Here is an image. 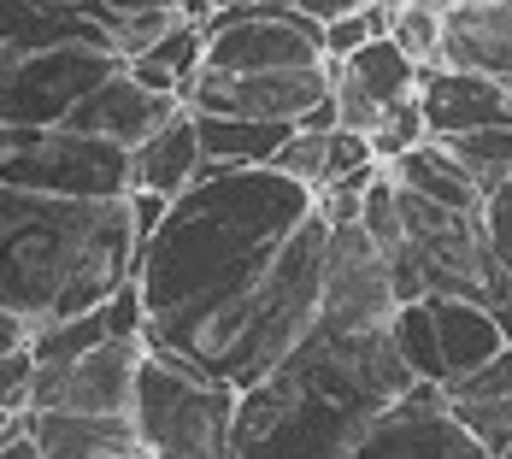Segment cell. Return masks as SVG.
Here are the masks:
<instances>
[{
	"label": "cell",
	"instance_id": "obj_14",
	"mask_svg": "<svg viewBox=\"0 0 512 459\" xmlns=\"http://www.w3.org/2000/svg\"><path fill=\"white\" fill-rule=\"evenodd\" d=\"M418 112H424V136H465V130H489L512 124V83L454 71V65H430L418 77Z\"/></svg>",
	"mask_w": 512,
	"mask_h": 459
},
{
	"label": "cell",
	"instance_id": "obj_35",
	"mask_svg": "<svg viewBox=\"0 0 512 459\" xmlns=\"http://www.w3.org/2000/svg\"><path fill=\"white\" fill-rule=\"evenodd\" d=\"M30 348L18 354H0V412H24L30 407Z\"/></svg>",
	"mask_w": 512,
	"mask_h": 459
},
{
	"label": "cell",
	"instance_id": "obj_26",
	"mask_svg": "<svg viewBox=\"0 0 512 459\" xmlns=\"http://www.w3.org/2000/svg\"><path fill=\"white\" fill-rule=\"evenodd\" d=\"M389 42L407 53L418 71H430L436 65V48H442V6H430V0H395Z\"/></svg>",
	"mask_w": 512,
	"mask_h": 459
},
{
	"label": "cell",
	"instance_id": "obj_23",
	"mask_svg": "<svg viewBox=\"0 0 512 459\" xmlns=\"http://www.w3.org/2000/svg\"><path fill=\"white\" fill-rule=\"evenodd\" d=\"M336 71H342V77H354L377 106H395V101H407V95H418V77H424V71H418V65H412L389 36H371V42L354 48Z\"/></svg>",
	"mask_w": 512,
	"mask_h": 459
},
{
	"label": "cell",
	"instance_id": "obj_40",
	"mask_svg": "<svg viewBox=\"0 0 512 459\" xmlns=\"http://www.w3.org/2000/svg\"><path fill=\"white\" fill-rule=\"evenodd\" d=\"M489 312H495V324H501V342L512 348V289H507V295H501L495 306H489Z\"/></svg>",
	"mask_w": 512,
	"mask_h": 459
},
{
	"label": "cell",
	"instance_id": "obj_34",
	"mask_svg": "<svg viewBox=\"0 0 512 459\" xmlns=\"http://www.w3.org/2000/svg\"><path fill=\"white\" fill-rule=\"evenodd\" d=\"M377 159H371V142L359 136V130H330L324 136V183H342V177H354V171H371ZM318 183V189H324Z\"/></svg>",
	"mask_w": 512,
	"mask_h": 459
},
{
	"label": "cell",
	"instance_id": "obj_29",
	"mask_svg": "<svg viewBox=\"0 0 512 459\" xmlns=\"http://www.w3.org/2000/svg\"><path fill=\"white\" fill-rule=\"evenodd\" d=\"M365 142H371V159H377V165H389L395 153H407L412 142H424V112H418V95L383 106V124H377Z\"/></svg>",
	"mask_w": 512,
	"mask_h": 459
},
{
	"label": "cell",
	"instance_id": "obj_41",
	"mask_svg": "<svg viewBox=\"0 0 512 459\" xmlns=\"http://www.w3.org/2000/svg\"><path fill=\"white\" fill-rule=\"evenodd\" d=\"M101 459H154V454H142V448H124V454H101Z\"/></svg>",
	"mask_w": 512,
	"mask_h": 459
},
{
	"label": "cell",
	"instance_id": "obj_10",
	"mask_svg": "<svg viewBox=\"0 0 512 459\" xmlns=\"http://www.w3.org/2000/svg\"><path fill=\"white\" fill-rule=\"evenodd\" d=\"M142 348H148L142 336H106L71 359H36L30 365V412H130Z\"/></svg>",
	"mask_w": 512,
	"mask_h": 459
},
{
	"label": "cell",
	"instance_id": "obj_39",
	"mask_svg": "<svg viewBox=\"0 0 512 459\" xmlns=\"http://www.w3.org/2000/svg\"><path fill=\"white\" fill-rule=\"evenodd\" d=\"M0 459H42V448L30 442V430H18V436H6V442H0Z\"/></svg>",
	"mask_w": 512,
	"mask_h": 459
},
{
	"label": "cell",
	"instance_id": "obj_6",
	"mask_svg": "<svg viewBox=\"0 0 512 459\" xmlns=\"http://www.w3.org/2000/svg\"><path fill=\"white\" fill-rule=\"evenodd\" d=\"M0 183L36 195H71V201H118L130 195V148L65 124L48 130L0 124Z\"/></svg>",
	"mask_w": 512,
	"mask_h": 459
},
{
	"label": "cell",
	"instance_id": "obj_11",
	"mask_svg": "<svg viewBox=\"0 0 512 459\" xmlns=\"http://www.w3.org/2000/svg\"><path fill=\"white\" fill-rule=\"evenodd\" d=\"M330 95V65H283V71H206L183 83L177 101L189 112H230V118H265V124H301L312 101Z\"/></svg>",
	"mask_w": 512,
	"mask_h": 459
},
{
	"label": "cell",
	"instance_id": "obj_37",
	"mask_svg": "<svg viewBox=\"0 0 512 459\" xmlns=\"http://www.w3.org/2000/svg\"><path fill=\"white\" fill-rule=\"evenodd\" d=\"M18 348H30V324L0 306V354H18Z\"/></svg>",
	"mask_w": 512,
	"mask_h": 459
},
{
	"label": "cell",
	"instance_id": "obj_12",
	"mask_svg": "<svg viewBox=\"0 0 512 459\" xmlns=\"http://www.w3.org/2000/svg\"><path fill=\"white\" fill-rule=\"evenodd\" d=\"M395 312L389 265L359 224L324 230V283H318V318L324 330H377Z\"/></svg>",
	"mask_w": 512,
	"mask_h": 459
},
{
	"label": "cell",
	"instance_id": "obj_31",
	"mask_svg": "<svg viewBox=\"0 0 512 459\" xmlns=\"http://www.w3.org/2000/svg\"><path fill=\"white\" fill-rule=\"evenodd\" d=\"M436 389H442V401H495V395H512V348H501L495 359H483L465 377L436 383Z\"/></svg>",
	"mask_w": 512,
	"mask_h": 459
},
{
	"label": "cell",
	"instance_id": "obj_9",
	"mask_svg": "<svg viewBox=\"0 0 512 459\" xmlns=\"http://www.w3.org/2000/svg\"><path fill=\"white\" fill-rule=\"evenodd\" d=\"M206 48L201 65L206 71H283V65H324L318 53V24L301 12H277V6H254V0H236V6H218L201 18Z\"/></svg>",
	"mask_w": 512,
	"mask_h": 459
},
{
	"label": "cell",
	"instance_id": "obj_1",
	"mask_svg": "<svg viewBox=\"0 0 512 459\" xmlns=\"http://www.w3.org/2000/svg\"><path fill=\"white\" fill-rule=\"evenodd\" d=\"M307 212L312 189L271 165H206L136 242L130 289L142 301V342L183 359L271 271Z\"/></svg>",
	"mask_w": 512,
	"mask_h": 459
},
{
	"label": "cell",
	"instance_id": "obj_27",
	"mask_svg": "<svg viewBox=\"0 0 512 459\" xmlns=\"http://www.w3.org/2000/svg\"><path fill=\"white\" fill-rule=\"evenodd\" d=\"M201 48H206L201 18H177V24H171L165 36H154L136 59H142V65H154V71H165V77H177V95H183V83H189V77H195V65H201Z\"/></svg>",
	"mask_w": 512,
	"mask_h": 459
},
{
	"label": "cell",
	"instance_id": "obj_32",
	"mask_svg": "<svg viewBox=\"0 0 512 459\" xmlns=\"http://www.w3.org/2000/svg\"><path fill=\"white\" fill-rule=\"evenodd\" d=\"M330 101H336V130H359V136H371V130L383 124V106L371 101L354 77H342L336 65H330Z\"/></svg>",
	"mask_w": 512,
	"mask_h": 459
},
{
	"label": "cell",
	"instance_id": "obj_28",
	"mask_svg": "<svg viewBox=\"0 0 512 459\" xmlns=\"http://www.w3.org/2000/svg\"><path fill=\"white\" fill-rule=\"evenodd\" d=\"M448 412H454V424L489 459L512 442V395H495V401H448Z\"/></svg>",
	"mask_w": 512,
	"mask_h": 459
},
{
	"label": "cell",
	"instance_id": "obj_25",
	"mask_svg": "<svg viewBox=\"0 0 512 459\" xmlns=\"http://www.w3.org/2000/svg\"><path fill=\"white\" fill-rule=\"evenodd\" d=\"M442 148L465 165V177L489 195L495 183L512 177V124H489V130H465V136H442Z\"/></svg>",
	"mask_w": 512,
	"mask_h": 459
},
{
	"label": "cell",
	"instance_id": "obj_18",
	"mask_svg": "<svg viewBox=\"0 0 512 459\" xmlns=\"http://www.w3.org/2000/svg\"><path fill=\"white\" fill-rule=\"evenodd\" d=\"M201 171L206 159H201V136H195V112L189 106H177L148 142L130 148V189H148V195H165V201L183 195Z\"/></svg>",
	"mask_w": 512,
	"mask_h": 459
},
{
	"label": "cell",
	"instance_id": "obj_20",
	"mask_svg": "<svg viewBox=\"0 0 512 459\" xmlns=\"http://www.w3.org/2000/svg\"><path fill=\"white\" fill-rule=\"evenodd\" d=\"M424 301H430V324H436V348H442V371L448 377H465V371H477L483 359H495L507 348L489 306L465 301V295H424Z\"/></svg>",
	"mask_w": 512,
	"mask_h": 459
},
{
	"label": "cell",
	"instance_id": "obj_16",
	"mask_svg": "<svg viewBox=\"0 0 512 459\" xmlns=\"http://www.w3.org/2000/svg\"><path fill=\"white\" fill-rule=\"evenodd\" d=\"M436 65L512 83V0H448Z\"/></svg>",
	"mask_w": 512,
	"mask_h": 459
},
{
	"label": "cell",
	"instance_id": "obj_5",
	"mask_svg": "<svg viewBox=\"0 0 512 459\" xmlns=\"http://www.w3.org/2000/svg\"><path fill=\"white\" fill-rule=\"evenodd\" d=\"M230 418L236 389L201 377L195 365L142 348L136 389H130V424L136 448L154 459H230Z\"/></svg>",
	"mask_w": 512,
	"mask_h": 459
},
{
	"label": "cell",
	"instance_id": "obj_15",
	"mask_svg": "<svg viewBox=\"0 0 512 459\" xmlns=\"http://www.w3.org/2000/svg\"><path fill=\"white\" fill-rule=\"evenodd\" d=\"M177 95H154V89H142L124 65L101 77L83 101L65 112V130H83V136H101V142H118V148H136V142H148L159 124L177 112Z\"/></svg>",
	"mask_w": 512,
	"mask_h": 459
},
{
	"label": "cell",
	"instance_id": "obj_7",
	"mask_svg": "<svg viewBox=\"0 0 512 459\" xmlns=\"http://www.w3.org/2000/svg\"><path fill=\"white\" fill-rule=\"evenodd\" d=\"M395 201H401V236L418 259L424 295H465L477 306H495L512 289L501 259L489 254L477 212H448V206L407 195V189H395Z\"/></svg>",
	"mask_w": 512,
	"mask_h": 459
},
{
	"label": "cell",
	"instance_id": "obj_17",
	"mask_svg": "<svg viewBox=\"0 0 512 459\" xmlns=\"http://www.w3.org/2000/svg\"><path fill=\"white\" fill-rule=\"evenodd\" d=\"M112 48L83 0H0V53L36 48Z\"/></svg>",
	"mask_w": 512,
	"mask_h": 459
},
{
	"label": "cell",
	"instance_id": "obj_22",
	"mask_svg": "<svg viewBox=\"0 0 512 459\" xmlns=\"http://www.w3.org/2000/svg\"><path fill=\"white\" fill-rule=\"evenodd\" d=\"M295 124H265V118H230V112H195V136H201L206 165H265L283 148Z\"/></svg>",
	"mask_w": 512,
	"mask_h": 459
},
{
	"label": "cell",
	"instance_id": "obj_30",
	"mask_svg": "<svg viewBox=\"0 0 512 459\" xmlns=\"http://www.w3.org/2000/svg\"><path fill=\"white\" fill-rule=\"evenodd\" d=\"M324 136H330V130H289L283 148L271 153L265 165L283 171V177H295V183H307V189H318V183H324Z\"/></svg>",
	"mask_w": 512,
	"mask_h": 459
},
{
	"label": "cell",
	"instance_id": "obj_42",
	"mask_svg": "<svg viewBox=\"0 0 512 459\" xmlns=\"http://www.w3.org/2000/svg\"><path fill=\"white\" fill-rule=\"evenodd\" d=\"M495 459H512V442H507V448H501V454H495Z\"/></svg>",
	"mask_w": 512,
	"mask_h": 459
},
{
	"label": "cell",
	"instance_id": "obj_13",
	"mask_svg": "<svg viewBox=\"0 0 512 459\" xmlns=\"http://www.w3.org/2000/svg\"><path fill=\"white\" fill-rule=\"evenodd\" d=\"M336 459H489V454L454 424L436 383H412L407 395Z\"/></svg>",
	"mask_w": 512,
	"mask_h": 459
},
{
	"label": "cell",
	"instance_id": "obj_4",
	"mask_svg": "<svg viewBox=\"0 0 512 459\" xmlns=\"http://www.w3.org/2000/svg\"><path fill=\"white\" fill-rule=\"evenodd\" d=\"M324 230H330V224H324L318 212H307V218L295 224V236L277 248L271 271L183 354V365H195L201 377H218V383H230V389L259 383V377L312 330V318H318Z\"/></svg>",
	"mask_w": 512,
	"mask_h": 459
},
{
	"label": "cell",
	"instance_id": "obj_33",
	"mask_svg": "<svg viewBox=\"0 0 512 459\" xmlns=\"http://www.w3.org/2000/svg\"><path fill=\"white\" fill-rule=\"evenodd\" d=\"M483 236H489V254L501 259V271L512 277V177L507 183H495L489 195H483Z\"/></svg>",
	"mask_w": 512,
	"mask_h": 459
},
{
	"label": "cell",
	"instance_id": "obj_8",
	"mask_svg": "<svg viewBox=\"0 0 512 459\" xmlns=\"http://www.w3.org/2000/svg\"><path fill=\"white\" fill-rule=\"evenodd\" d=\"M124 59L112 48H36V53H6L0 59V124L18 130H48L65 124V112L83 101L101 77H112Z\"/></svg>",
	"mask_w": 512,
	"mask_h": 459
},
{
	"label": "cell",
	"instance_id": "obj_24",
	"mask_svg": "<svg viewBox=\"0 0 512 459\" xmlns=\"http://www.w3.org/2000/svg\"><path fill=\"white\" fill-rule=\"evenodd\" d=\"M389 342L418 383H442V348H436V324H430V301H401L389 312Z\"/></svg>",
	"mask_w": 512,
	"mask_h": 459
},
{
	"label": "cell",
	"instance_id": "obj_36",
	"mask_svg": "<svg viewBox=\"0 0 512 459\" xmlns=\"http://www.w3.org/2000/svg\"><path fill=\"white\" fill-rule=\"evenodd\" d=\"M89 12H95V24H112V18H130V12H183L189 0H83Z\"/></svg>",
	"mask_w": 512,
	"mask_h": 459
},
{
	"label": "cell",
	"instance_id": "obj_21",
	"mask_svg": "<svg viewBox=\"0 0 512 459\" xmlns=\"http://www.w3.org/2000/svg\"><path fill=\"white\" fill-rule=\"evenodd\" d=\"M383 171L395 177V189L424 195V201L448 206V212H483V189L465 177V165H460L448 148H442L436 136H424V142H412L407 153H395Z\"/></svg>",
	"mask_w": 512,
	"mask_h": 459
},
{
	"label": "cell",
	"instance_id": "obj_3",
	"mask_svg": "<svg viewBox=\"0 0 512 459\" xmlns=\"http://www.w3.org/2000/svg\"><path fill=\"white\" fill-rule=\"evenodd\" d=\"M136 265L130 195L71 201L0 183V306L30 324L77 318L101 306Z\"/></svg>",
	"mask_w": 512,
	"mask_h": 459
},
{
	"label": "cell",
	"instance_id": "obj_2",
	"mask_svg": "<svg viewBox=\"0 0 512 459\" xmlns=\"http://www.w3.org/2000/svg\"><path fill=\"white\" fill-rule=\"evenodd\" d=\"M412 377L389 324L377 330H324L277 359L259 383L236 389L230 459H336L407 395Z\"/></svg>",
	"mask_w": 512,
	"mask_h": 459
},
{
	"label": "cell",
	"instance_id": "obj_43",
	"mask_svg": "<svg viewBox=\"0 0 512 459\" xmlns=\"http://www.w3.org/2000/svg\"><path fill=\"white\" fill-rule=\"evenodd\" d=\"M0 59H6V53H0Z\"/></svg>",
	"mask_w": 512,
	"mask_h": 459
},
{
	"label": "cell",
	"instance_id": "obj_19",
	"mask_svg": "<svg viewBox=\"0 0 512 459\" xmlns=\"http://www.w3.org/2000/svg\"><path fill=\"white\" fill-rule=\"evenodd\" d=\"M30 442L42 448V459H101L136 448V424L130 412H30Z\"/></svg>",
	"mask_w": 512,
	"mask_h": 459
},
{
	"label": "cell",
	"instance_id": "obj_38",
	"mask_svg": "<svg viewBox=\"0 0 512 459\" xmlns=\"http://www.w3.org/2000/svg\"><path fill=\"white\" fill-rule=\"evenodd\" d=\"M348 6H359V0H295V12L312 18V24H330V18H342Z\"/></svg>",
	"mask_w": 512,
	"mask_h": 459
}]
</instances>
